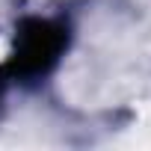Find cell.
Returning <instances> with one entry per match:
<instances>
[{
  "mask_svg": "<svg viewBox=\"0 0 151 151\" xmlns=\"http://www.w3.org/2000/svg\"><path fill=\"white\" fill-rule=\"evenodd\" d=\"M65 45V30L50 24V21H30L18 33L15 45V71L24 74H39L45 71L62 50Z\"/></svg>",
  "mask_w": 151,
  "mask_h": 151,
  "instance_id": "6da1fadb",
  "label": "cell"
}]
</instances>
